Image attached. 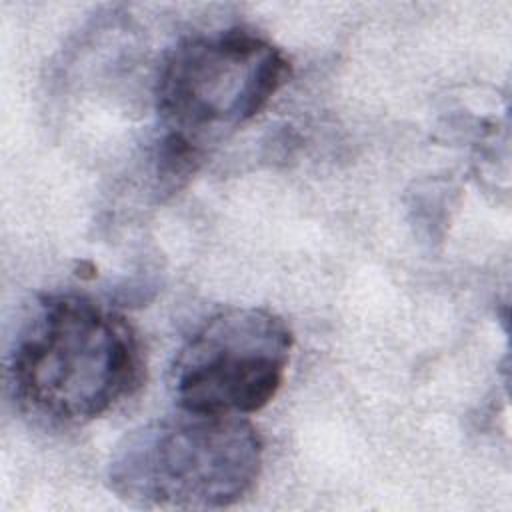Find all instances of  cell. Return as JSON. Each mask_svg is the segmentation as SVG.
I'll use <instances>...</instances> for the list:
<instances>
[{
  "instance_id": "obj_2",
  "label": "cell",
  "mask_w": 512,
  "mask_h": 512,
  "mask_svg": "<svg viewBox=\"0 0 512 512\" xmlns=\"http://www.w3.org/2000/svg\"><path fill=\"white\" fill-rule=\"evenodd\" d=\"M262 458V436L246 416L178 408L116 442L108 484L138 508H226L252 492Z\"/></svg>"
},
{
  "instance_id": "obj_3",
  "label": "cell",
  "mask_w": 512,
  "mask_h": 512,
  "mask_svg": "<svg viewBox=\"0 0 512 512\" xmlns=\"http://www.w3.org/2000/svg\"><path fill=\"white\" fill-rule=\"evenodd\" d=\"M282 48L256 30L234 26L180 40L156 78V110L168 134L202 150L210 138L260 114L288 82Z\"/></svg>"
},
{
  "instance_id": "obj_4",
  "label": "cell",
  "mask_w": 512,
  "mask_h": 512,
  "mask_svg": "<svg viewBox=\"0 0 512 512\" xmlns=\"http://www.w3.org/2000/svg\"><path fill=\"white\" fill-rule=\"evenodd\" d=\"M294 346L276 312L230 306L208 316L180 346L170 368L178 408L248 416L280 390Z\"/></svg>"
},
{
  "instance_id": "obj_1",
  "label": "cell",
  "mask_w": 512,
  "mask_h": 512,
  "mask_svg": "<svg viewBox=\"0 0 512 512\" xmlns=\"http://www.w3.org/2000/svg\"><path fill=\"white\" fill-rule=\"evenodd\" d=\"M8 376L18 406L50 426L100 418L142 380V352L132 324L82 292L36 300L18 330Z\"/></svg>"
}]
</instances>
